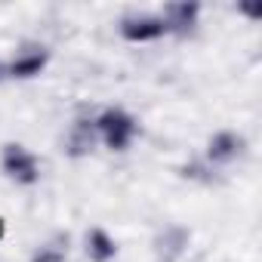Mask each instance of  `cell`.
<instances>
[{
    "instance_id": "obj_7",
    "label": "cell",
    "mask_w": 262,
    "mask_h": 262,
    "mask_svg": "<svg viewBox=\"0 0 262 262\" xmlns=\"http://www.w3.org/2000/svg\"><path fill=\"white\" fill-rule=\"evenodd\" d=\"M43 65H47V50L28 47V50L16 53V59L7 65V77H34L43 71Z\"/></svg>"
},
{
    "instance_id": "obj_10",
    "label": "cell",
    "mask_w": 262,
    "mask_h": 262,
    "mask_svg": "<svg viewBox=\"0 0 262 262\" xmlns=\"http://www.w3.org/2000/svg\"><path fill=\"white\" fill-rule=\"evenodd\" d=\"M68 259V234H56L31 253V262H65Z\"/></svg>"
},
{
    "instance_id": "obj_1",
    "label": "cell",
    "mask_w": 262,
    "mask_h": 262,
    "mask_svg": "<svg viewBox=\"0 0 262 262\" xmlns=\"http://www.w3.org/2000/svg\"><path fill=\"white\" fill-rule=\"evenodd\" d=\"M96 129H99V139H102L111 151H123L129 142H133V136L139 133L136 120L129 117L123 108H105V111H99Z\"/></svg>"
},
{
    "instance_id": "obj_3",
    "label": "cell",
    "mask_w": 262,
    "mask_h": 262,
    "mask_svg": "<svg viewBox=\"0 0 262 262\" xmlns=\"http://www.w3.org/2000/svg\"><path fill=\"white\" fill-rule=\"evenodd\" d=\"M244 148H247V142H244L241 133H234V129H219L207 142V161L210 164H231L244 155Z\"/></svg>"
},
{
    "instance_id": "obj_12",
    "label": "cell",
    "mask_w": 262,
    "mask_h": 262,
    "mask_svg": "<svg viewBox=\"0 0 262 262\" xmlns=\"http://www.w3.org/2000/svg\"><path fill=\"white\" fill-rule=\"evenodd\" d=\"M0 237H4V219H0Z\"/></svg>"
},
{
    "instance_id": "obj_11",
    "label": "cell",
    "mask_w": 262,
    "mask_h": 262,
    "mask_svg": "<svg viewBox=\"0 0 262 262\" xmlns=\"http://www.w3.org/2000/svg\"><path fill=\"white\" fill-rule=\"evenodd\" d=\"M4 77H7V65H4V62H0V80H4Z\"/></svg>"
},
{
    "instance_id": "obj_9",
    "label": "cell",
    "mask_w": 262,
    "mask_h": 262,
    "mask_svg": "<svg viewBox=\"0 0 262 262\" xmlns=\"http://www.w3.org/2000/svg\"><path fill=\"white\" fill-rule=\"evenodd\" d=\"M198 13H201V7H198V4H167L161 19H164L167 31H185V28H191V25H194Z\"/></svg>"
},
{
    "instance_id": "obj_8",
    "label": "cell",
    "mask_w": 262,
    "mask_h": 262,
    "mask_svg": "<svg viewBox=\"0 0 262 262\" xmlns=\"http://www.w3.org/2000/svg\"><path fill=\"white\" fill-rule=\"evenodd\" d=\"M117 256V244L105 228H90L86 231V259L90 262H111Z\"/></svg>"
},
{
    "instance_id": "obj_6",
    "label": "cell",
    "mask_w": 262,
    "mask_h": 262,
    "mask_svg": "<svg viewBox=\"0 0 262 262\" xmlns=\"http://www.w3.org/2000/svg\"><path fill=\"white\" fill-rule=\"evenodd\" d=\"M185 247H188V231H185L182 225H167V228L155 237V253H158V259H164V262H176V259L185 253Z\"/></svg>"
},
{
    "instance_id": "obj_2",
    "label": "cell",
    "mask_w": 262,
    "mask_h": 262,
    "mask_svg": "<svg viewBox=\"0 0 262 262\" xmlns=\"http://www.w3.org/2000/svg\"><path fill=\"white\" fill-rule=\"evenodd\" d=\"M0 167H4V173L13 182H19V185L40 182V164H37V158L25 145H19V142L4 145V151H0Z\"/></svg>"
},
{
    "instance_id": "obj_4",
    "label": "cell",
    "mask_w": 262,
    "mask_h": 262,
    "mask_svg": "<svg viewBox=\"0 0 262 262\" xmlns=\"http://www.w3.org/2000/svg\"><path fill=\"white\" fill-rule=\"evenodd\" d=\"M120 34L133 43H148L167 34V25L161 16H129L120 22Z\"/></svg>"
},
{
    "instance_id": "obj_5",
    "label": "cell",
    "mask_w": 262,
    "mask_h": 262,
    "mask_svg": "<svg viewBox=\"0 0 262 262\" xmlns=\"http://www.w3.org/2000/svg\"><path fill=\"white\" fill-rule=\"evenodd\" d=\"M96 142H99L96 117H93V120H83V117H80V120L71 126L68 139H65V151H68L71 158H83V155H90V151L96 148Z\"/></svg>"
}]
</instances>
